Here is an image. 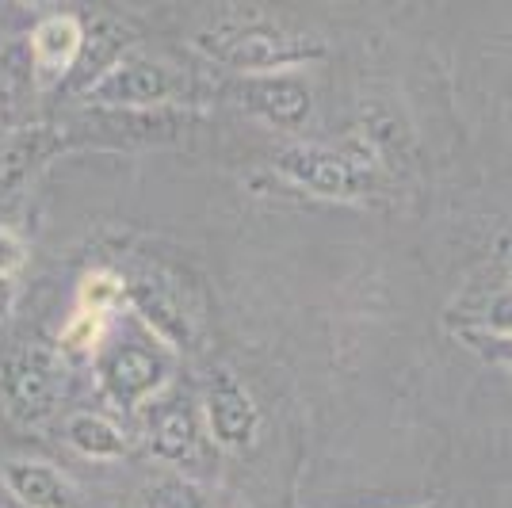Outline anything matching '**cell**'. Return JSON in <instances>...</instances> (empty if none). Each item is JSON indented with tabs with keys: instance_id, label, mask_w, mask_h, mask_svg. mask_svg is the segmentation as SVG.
I'll return each mask as SVG.
<instances>
[{
	"instance_id": "cell-3",
	"label": "cell",
	"mask_w": 512,
	"mask_h": 508,
	"mask_svg": "<svg viewBox=\"0 0 512 508\" xmlns=\"http://www.w3.org/2000/svg\"><path fill=\"white\" fill-rule=\"evenodd\" d=\"M276 169L299 188L325 199H360L375 184V161L367 146H287L276 157Z\"/></svg>"
},
{
	"instance_id": "cell-7",
	"label": "cell",
	"mask_w": 512,
	"mask_h": 508,
	"mask_svg": "<svg viewBox=\"0 0 512 508\" xmlns=\"http://www.w3.org/2000/svg\"><path fill=\"white\" fill-rule=\"evenodd\" d=\"M27 50H31V65H35L39 88L58 85L65 73L77 65L81 50H85V27L73 16H50V20H43L31 31Z\"/></svg>"
},
{
	"instance_id": "cell-2",
	"label": "cell",
	"mask_w": 512,
	"mask_h": 508,
	"mask_svg": "<svg viewBox=\"0 0 512 508\" xmlns=\"http://www.w3.org/2000/svg\"><path fill=\"white\" fill-rule=\"evenodd\" d=\"M0 402L16 424H43L62 402V360L46 344H16L0 360Z\"/></svg>"
},
{
	"instance_id": "cell-21",
	"label": "cell",
	"mask_w": 512,
	"mask_h": 508,
	"mask_svg": "<svg viewBox=\"0 0 512 508\" xmlns=\"http://www.w3.org/2000/svg\"><path fill=\"white\" fill-rule=\"evenodd\" d=\"M0 134H4V130H0Z\"/></svg>"
},
{
	"instance_id": "cell-13",
	"label": "cell",
	"mask_w": 512,
	"mask_h": 508,
	"mask_svg": "<svg viewBox=\"0 0 512 508\" xmlns=\"http://www.w3.org/2000/svg\"><path fill=\"white\" fill-rule=\"evenodd\" d=\"M150 444H153V451H157L161 459H169V463L192 459L199 436H195V421H192V413H188V405L169 402L153 413Z\"/></svg>"
},
{
	"instance_id": "cell-8",
	"label": "cell",
	"mask_w": 512,
	"mask_h": 508,
	"mask_svg": "<svg viewBox=\"0 0 512 508\" xmlns=\"http://www.w3.org/2000/svg\"><path fill=\"white\" fill-rule=\"evenodd\" d=\"M62 134L65 130H54V127L4 130L0 134V195L16 191L43 161H50L65 146Z\"/></svg>"
},
{
	"instance_id": "cell-16",
	"label": "cell",
	"mask_w": 512,
	"mask_h": 508,
	"mask_svg": "<svg viewBox=\"0 0 512 508\" xmlns=\"http://www.w3.org/2000/svg\"><path fill=\"white\" fill-rule=\"evenodd\" d=\"M123 295V283L115 276H107V272H96V276L85 279V291H81V298H85V310H92V318H100L107 306L115 302V298Z\"/></svg>"
},
{
	"instance_id": "cell-11",
	"label": "cell",
	"mask_w": 512,
	"mask_h": 508,
	"mask_svg": "<svg viewBox=\"0 0 512 508\" xmlns=\"http://www.w3.org/2000/svg\"><path fill=\"white\" fill-rule=\"evenodd\" d=\"M127 291L138 306V314L157 329V337L176 344V348H184L192 340V321L184 314L180 298L172 295V287L157 283V279H134Z\"/></svg>"
},
{
	"instance_id": "cell-6",
	"label": "cell",
	"mask_w": 512,
	"mask_h": 508,
	"mask_svg": "<svg viewBox=\"0 0 512 508\" xmlns=\"http://www.w3.org/2000/svg\"><path fill=\"white\" fill-rule=\"evenodd\" d=\"M207 424H211L214 444L226 451H241L256 440L260 413L226 367L211 371V379H207Z\"/></svg>"
},
{
	"instance_id": "cell-17",
	"label": "cell",
	"mask_w": 512,
	"mask_h": 508,
	"mask_svg": "<svg viewBox=\"0 0 512 508\" xmlns=\"http://www.w3.org/2000/svg\"><path fill=\"white\" fill-rule=\"evenodd\" d=\"M27 260V245L20 233H12L8 226H0V276L8 279L12 272H20Z\"/></svg>"
},
{
	"instance_id": "cell-15",
	"label": "cell",
	"mask_w": 512,
	"mask_h": 508,
	"mask_svg": "<svg viewBox=\"0 0 512 508\" xmlns=\"http://www.w3.org/2000/svg\"><path fill=\"white\" fill-rule=\"evenodd\" d=\"M138 505L142 508H207L203 505V493L180 478V474H165L138 493Z\"/></svg>"
},
{
	"instance_id": "cell-12",
	"label": "cell",
	"mask_w": 512,
	"mask_h": 508,
	"mask_svg": "<svg viewBox=\"0 0 512 508\" xmlns=\"http://www.w3.org/2000/svg\"><path fill=\"white\" fill-rule=\"evenodd\" d=\"M35 88H39V81H35L27 39H16V43H8L0 50V119L20 115Z\"/></svg>"
},
{
	"instance_id": "cell-18",
	"label": "cell",
	"mask_w": 512,
	"mask_h": 508,
	"mask_svg": "<svg viewBox=\"0 0 512 508\" xmlns=\"http://www.w3.org/2000/svg\"><path fill=\"white\" fill-rule=\"evenodd\" d=\"M486 321H490L493 329H501V333H509V337H512V295L493 298V306H490V314H486Z\"/></svg>"
},
{
	"instance_id": "cell-19",
	"label": "cell",
	"mask_w": 512,
	"mask_h": 508,
	"mask_svg": "<svg viewBox=\"0 0 512 508\" xmlns=\"http://www.w3.org/2000/svg\"><path fill=\"white\" fill-rule=\"evenodd\" d=\"M470 340H474L478 348H486V352L493 348V356H497V360H501V363H505V367L512 371V340H509V344H497V340L490 344V340H482V337H470Z\"/></svg>"
},
{
	"instance_id": "cell-1",
	"label": "cell",
	"mask_w": 512,
	"mask_h": 508,
	"mask_svg": "<svg viewBox=\"0 0 512 508\" xmlns=\"http://www.w3.org/2000/svg\"><path fill=\"white\" fill-rule=\"evenodd\" d=\"M195 46L214 58L226 69H237L241 77H260L272 69H291L299 62L321 58V43L302 39V35H287L268 23H214L211 31H203Z\"/></svg>"
},
{
	"instance_id": "cell-20",
	"label": "cell",
	"mask_w": 512,
	"mask_h": 508,
	"mask_svg": "<svg viewBox=\"0 0 512 508\" xmlns=\"http://www.w3.org/2000/svg\"><path fill=\"white\" fill-rule=\"evenodd\" d=\"M8 310H12V283L0 276V318H4Z\"/></svg>"
},
{
	"instance_id": "cell-9",
	"label": "cell",
	"mask_w": 512,
	"mask_h": 508,
	"mask_svg": "<svg viewBox=\"0 0 512 508\" xmlns=\"http://www.w3.org/2000/svg\"><path fill=\"white\" fill-rule=\"evenodd\" d=\"M8 493L23 508H77V493L50 463L39 459H12L0 470Z\"/></svg>"
},
{
	"instance_id": "cell-4",
	"label": "cell",
	"mask_w": 512,
	"mask_h": 508,
	"mask_svg": "<svg viewBox=\"0 0 512 508\" xmlns=\"http://www.w3.org/2000/svg\"><path fill=\"white\" fill-rule=\"evenodd\" d=\"M176 96L180 85L172 69L146 54H123L92 85H85V100L92 107H165Z\"/></svg>"
},
{
	"instance_id": "cell-14",
	"label": "cell",
	"mask_w": 512,
	"mask_h": 508,
	"mask_svg": "<svg viewBox=\"0 0 512 508\" xmlns=\"http://www.w3.org/2000/svg\"><path fill=\"white\" fill-rule=\"evenodd\" d=\"M65 440L77 447L81 455H88V459H119V455L127 451L119 428L111 421H104V417H96V413H77V417H69Z\"/></svg>"
},
{
	"instance_id": "cell-10",
	"label": "cell",
	"mask_w": 512,
	"mask_h": 508,
	"mask_svg": "<svg viewBox=\"0 0 512 508\" xmlns=\"http://www.w3.org/2000/svg\"><path fill=\"white\" fill-rule=\"evenodd\" d=\"M157 382H161V363L138 344L115 348L104 360V386L119 405H138L142 398H150Z\"/></svg>"
},
{
	"instance_id": "cell-5",
	"label": "cell",
	"mask_w": 512,
	"mask_h": 508,
	"mask_svg": "<svg viewBox=\"0 0 512 508\" xmlns=\"http://www.w3.org/2000/svg\"><path fill=\"white\" fill-rule=\"evenodd\" d=\"M241 107H249L253 115L276 123V127L299 130L310 119V107H314V92L302 77L291 73H268V77H237L230 85Z\"/></svg>"
}]
</instances>
